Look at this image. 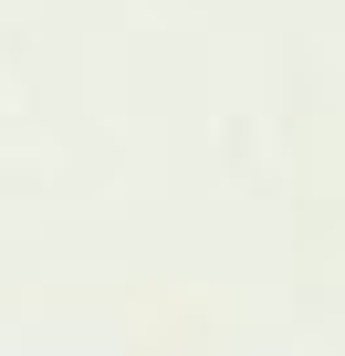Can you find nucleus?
I'll list each match as a JSON object with an SVG mask.
<instances>
[]
</instances>
